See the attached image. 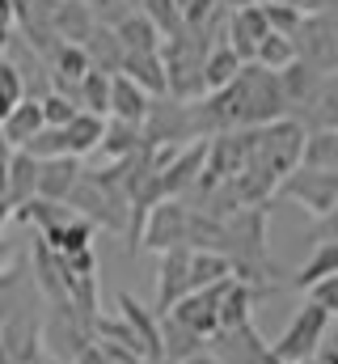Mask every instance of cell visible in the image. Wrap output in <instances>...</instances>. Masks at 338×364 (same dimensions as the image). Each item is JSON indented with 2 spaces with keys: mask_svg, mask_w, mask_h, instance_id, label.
Returning <instances> with one entry per match:
<instances>
[{
  "mask_svg": "<svg viewBox=\"0 0 338 364\" xmlns=\"http://www.w3.org/2000/svg\"><path fill=\"white\" fill-rule=\"evenodd\" d=\"M233 90H237V110H241V132L292 119V102L279 85V73H266L258 64H241Z\"/></svg>",
  "mask_w": 338,
  "mask_h": 364,
  "instance_id": "6da1fadb",
  "label": "cell"
},
{
  "mask_svg": "<svg viewBox=\"0 0 338 364\" xmlns=\"http://www.w3.org/2000/svg\"><path fill=\"white\" fill-rule=\"evenodd\" d=\"M326 335H330V314L322 305L305 301L292 314V322L283 326V335L271 343V356L283 364H309V360H317V352L326 348Z\"/></svg>",
  "mask_w": 338,
  "mask_h": 364,
  "instance_id": "7a4b0ae2",
  "label": "cell"
},
{
  "mask_svg": "<svg viewBox=\"0 0 338 364\" xmlns=\"http://www.w3.org/2000/svg\"><path fill=\"white\" fill-rule=\"evenodd\" d=\"M292 43H296V60L300 64H309L317 73H334L338 68V17L334 13H309V17H300Z\"/></svg>",
  "mask_w": 338,
  "mask_h": 364,
  "instance_id": "3957f363",
  "label": "cell"
},
{
  "mask_svg": "<svg viewBox=\"0 0 338 364\" xmlns=\"http://www.w3.org/2000/svg\"><path fill=\"white\" fill-rule=\"evenodd\" d=\"M186 229H190V208L182 199H161L144 212V225H140V237L136 246H148V250H178L186 246Z\"/></svg>",
  "mask_w": 338,
  "mask_h": 364,
  "instance_id": "277c9868",
  "label": "cell"
},
{
  "mask_svg": "<svg viewBox=\"0 0 338 364\" xmlns=\"http://www.w3.org/2000/svg\"><path fill=\"white\" fill-rule=\"evenodd\" d=\"M140 136H144V144L148 149H178L173 140H195L190 136V114H186V102H178V97H157V102H148V114H144V123H140Z\"/></svg>",
  "mask_w": 338,
  "mask_h": 364,
  "instance_id": "5b68a950",
  "label": "cell"
},
{
  "mask_svg": "<svg viewBox=\"0 0 338 364\" xmlns=\"http://www.w3.org/2000/svg\"><path fill=\"white\" fill-rule=\"evenodd\" d=\"M279 195L305 203V208L322 220V216L338 203V174H322V170H305V166H296L288 178L279 182Z\"/></svg>",
  "mask_w": 338,
  "mask_h": 364,
  "instance_id": "8992f818",
  "label": "cell"
},
{
  "mask_svg": "<svg viewBox=\"0 0 338 364\" xmlns=\"http://www.w3.org/2000/svg\"><path fill=\"white\" fill-rule=\"evenodd\" d=\"M224 284V279H220ZM220 284H212V288H199V292H186L173 309H169V318L173 322H182L186 331H195L199 339H212L216 331H220V318H216V301H220ZM165 318V314H161Z\"/></svg>",
  "mask_w": 338,
  "mask_h": 364,
  "instance_id": "52a82bcc",
  "label": "cell"
},
{
  "mask_svg": "<svg viewBox=\"0 0 338 364\" xmlns=\"http://www.w3.org/2000/svg\"><path fill=\"white\" fill-rule=\"evenodd\" d=\"M212 356L220 364H258L271 348L262 343V335L254 331V322H241V326H233V331H216L212 339Z\"/></svg>",
  "mask_w": 338,
  "mask_h": 364,
  "instance_id": "ba28073f",
  "label": "cell"
},
{
  "mask_svg": "<svg viewBox=\"0 0 338 364\" xmlns=\"http://www.w3.org/2000/svg\"><path fill=\"white\" fill-rule=\"evenodd\" d=\"M271 34V26H266V17H262V4H246V9H233V17H229V26H224V43L233 47V55L241 60V64H250L254 51H258V43Z\"/></svg>",
  "mask_w": 338,
  "mask_h": 364,
  "instance_id": "9c48e42d",
  "label": "cell"
},
{
  "mask_svg": "<svg viewBox=\"0 0 338 364\" xmlns=\"http://www.w3.org/2000/svg\"><path fill=\"white\" fill-rule=\"evenodd\" d=\"M190 292V250L178 246L161 255V272H157V314H169L182 296Z\"/></svg>",
  "mask_w": 338,
  "mask_h": 364,
  "instance_id": "30bf717a",
  "label": "cell"
},
{
  "mask_svg": "<svg viewBox=\"0 0 338 364\" xmlns=\"http://www.w3.org/2000/svg\"><path fill=\"white\" fill-rule=\"evenodd\" d=\"M119 322L136 335V343H140V352H144L148 360H161V322H157L131 292H119Z\"/></svg>",
  "mask_w": 338,
  "mask_h": 364,
  "instance_id": "8fae6325",
  "label": "cell"
},
{
  "mask_svg": "<svg viewBox=\"0 0 338 364\" xmlns=\"http://www.w3.org/2000/svg\"><path fill=\"white\" fill-rule=\"evenodd\" d=\"M34 195H38V161H34L30 153L13 149V153L4 157V199H9V208L17 212V208H26Z\"/></svg>",
  "mask_w": 338,
  "mask_h": 364,
  "instance_id": "7c38bea8",
  "label": "cell"
},
{
  "mask_svg": "<svg viewBox=\"0 0 338 364\" xmlns=\"http://www.w3.org/2000/svg\"><path fill=\"white\" fill-rule=\"evenodd\" d=\"M81 157H47L38 161V199H51V203H68L72 186L81 182Z\"/></svg>",
  "mask_w": 338,
  "mask_h": 364,
  "instance_id": "4fadbf2b",
  "label": "cell"
},
{
  "mask_svg": "<svg viewBox=\"0 0 338 364\" xmlns=\"http://www.w3.org/2000/svg\"><path fill=\"white\" fill-rule=\"evenodd\" d=\"M300 106H305V119L317 132H338V68L334 73H322V81L313 85V93Z\"/></svg>",
  "mask_w": 338,
  "mask_h": 364,
  "instance_id": "5bb4252c",
  "label": "cell"
},
{
  "mask_svg": "<svg viewBox=\"0 0 338 364\" xmlns=\"http://www.w3.org/2000/svg\"><path fill=\"white\" fill-rule=\"evenodd\" d=\"M43 127H47V123H43L38 97H21V102L9 110V119L0 123V136H4V144H9V153H13V149H26Z\"/></svg>",
  "mask_w": 338,
  "mask_h": 364,
  "instance_id": "9a60e30c",
  "label": "cell"
},
{
  "mask_svg": "<svg viewBox=\"0 0 338 364\" xmlns=\"http://www.w3.org/2000/svg\"><path fill=\"white\" fill-rule=\"evenodd\" d=\"M119 73L127 77V81H136L144 93H157V97H165V64H161V51H123V64H119Z\"/></svg>",
  "mask_w": 338,
  "mask_h": 364,
  "instance_id": "2e32d148",
  "label": "cell"
},
{
  "mask_svg": "<svg viewBox=\"0 0 338 364\" xmlns=\"http://www.w3.org/2000/svg\"><path fill=\"white\" fill-rule=\"evenodd\" d=\"M148 93L140 90L136 81H127L123 73H114L110 77V119H119V123H144V114H148Z\"/></svg>",
  "mask_w": 338,
  "mask_h": 364,
  "instance_id": "e0dca14e",
  "label": "cell"
},
{
  "mask_svg": "<svg viewBox=\"0 0 338 364\" xmlns=\"http://www.w3.org/2000/svg\"><path fill=\"white\" fill-rule=\"evenodd\" d=\"M254 292L250 284H241V279H224L220 284V301H216V318H220V331H233V326H241V322H250V309H254Z\"/></svg>",
  "mask_w": 338,
  "mask_h": 364,
  "instance_id": "ac0fdd59",
  "label": "cell"
},
{
  "mask_svg": "<svg viewBox=\"0 0 338 364\" xmlns=\"http://www.w3.org/2000/svg\"><path fill=\"white\" fill-rule=\"evenodd\" d=\"M199 352H207V339H199L195 331H186L182 322H173V318H161V360L165 364H182L190 360V356H199Z\"/></svg>",
  "mask_w": 338,
  "mask_h": 364,
  "instance_id": "d6986e66",
  "label": "cell"
},
{
  "mask_svg": "<svg viewBox=\"0 0 338 364\" xmlns=\"http://www.w3.org/2000/svg\"><path fill=\"white\" fill-rule=\"evenodd\" d=\"M237 73H241V60L233 55V47L229 43L212 47L203 55V93H216V90H224V85H233Z\"/></svg>",
  "mask_w": 338,
  "mask_h": 364,
  "instance_id": "ffe728a7",
  "label": "cell"
},
{
  "mask_svg": "<svg viewBox=\"0 0 338 364\" xmlns=\"http://www.w3.org/2000/svg\"><path fill=\"white\" fill-rule=\"evenodd\" d=\"M114 38L123 51H161V30L144 17V13H131L114 26Z\"/></svg>",
  "mask_w": 338,
  "mask_h": 364,
  "instance_id": "44dd1931",
  "label": "cell"
},
{
  "mask_svg": "<svg viewBox=\"0 0 338 364\" xmlns=\"http://www.w3.org/2000/svg\"><path fill=\"white\" fill-rule=\"evenodd\" d=\"M84 55H89V64L97 68V73H119V64H123V47H119V38H114V30H106V26H93L89 30V38L81 43Z\"/></svg>",
  "mask_w": 338,
  "mask_h": 364,
  "instance_id": "7402d4cb",
  "label": "cell"
},
{
  "mask_svg": "<svg viewBox=\"0 0 338 364\" xmlns=\"http://www.w3.org/2000/svg\"><path fill=\"white\" fill-rule=\"evenodd\" d=\"M51 26H55V34L64 43H84L89 30H93V17H89V9H84L81 0H60L51 9Z\"/></svg>",
  "mask_w": 338,
  "mask_h": 364,
  "instance_id": "603a6c76",
  "label": "cell"
},
{
  "mask_svg": "<svg viewBox=\"0 0 338 364\" xmlns=\"http://www.w3.org/2000/svg\"><path fill=\"white\" fill-rule=\"evenodd\" d=\"M300 166L322 170V174H338V132H309L305 149H300Z\"/></svg>",
  "mask_w": 338,
  "mask_h": 364,
  "instance_id": "cb8c5ba5",
  "label": "cell"
},
{
  "mask_svg": "<svg viewBox=\"0 0 338 364\" xmlns=\"http://www.w3.org/2000/svg\"><path fill=\"white\" fill-rule=\"evenodd\" d=\"M102 132H106V119L89 114V110H77L72 123L64 127V140H68V157H84L102 144Z\"/></svg>",
  "mask_w": 338,
  "mask_h": 364,
  "instance_id": "d4e9b609",
  "label": "cell"
},
{
  "mask_svg": "<svg viewBox=\"0 0 338 364\" xmlns=\"http://www.w3.org/2000/svg\"><path fill=\"white\" fill-rule=\"evenodd\" d=\"M326 275H338V242H313V255L305 259V267L292 275V288H313L317 279Z\"/></svg>",
  "mask_w": 338,
  "mask_h": 364,
  "instance_id": "484cf974",
  "label": "cell"
},
{
  "mask_svg": "<svg viewBox=\"0 0 338 364\" xmlns=\"http://www.w3.org/2000/svg\"><path fill=\"white\" fill-rule=\"evenodd\" d=\"M229 275H233L229 255H220V250H190V292L212 288V284H220Z\"/></svg>",
  "mask_w": 338,
  "mask_h": 364,
  "instance_id": "4316f807",
  "label": "cell"
},
{
  "mask_svg": "<svg viewBox=\"0 0 338 364\" xmlns=\"http://www.w3.org/2000/svg\"><path fill=\"white\" fill-rule=\"evenodd\" d=\"M97 149H102L110 161H123V157H131V153L144 149V136H140L136 123H119V119H110L106 132H102V144H97Z\"/></svg>",
  "mask_w": 338,
  "mask_h": 364,
  "instance_id": "83f0119b",
  "label": "cell"
},
{
  "mask_svg": "<svg viewBox=\"0 0 338 364\" xmlns=\"http://www.w3.org/2000/svg\"><path fill=\"white\" fill-rule=\"evenodd\" d=\"M77 106L89 110V114H97V119H106L110 114V73L89 68L81 77V85H77Z\"/></svg>",
  "mask_w": 338,
  "mask_h": 364,
  "instance_id": "f1b7e54d",
  "label": "cell"
},
{
  "mask_svg": "<svg viewBox=\"0 0 338 364\" xmlns=\"http://www.w3.org/2000/svg\"><path fill=\"white\" fill-rule=\"evenodd\" d=\"M250 64H258V68H266V73H283L288 64H296V43L288 38V34H266L262 43H258V51H254Z\"/></svg>",
  "mask_w": 338,
  "mask_h": 364,
  "instance_id": "f546056e",
  "label": "cell"
},
{
  "mask_svg": "<svg viewBox=\"0 0 338 364\" xmlns=\"http://www.w3.org/2000/svg\"><path fill=\"white\" fill-rule=\"evenodd\" d=\"M38 242H47L55 255H77V250H89L93 246V225L84 220V216H72L60 233H51V237H38Z\"/></svg>",
  "mask_w": 338,
  "mask_h": 364,
  "instance_id": "4dcf8cb0",
  "label": "cell"
},
{
  "mask_svg": "<svg viewBox=\"0 0 338 364\" xmlns=\"http://www.w3.org/2000/svg\"><path fill=\"white\" fill-rule=\"evenodd\" d=\"M38 110H43V123L47 127H68L72 123V114L81 110L72 97H64V93H55V90H47L43 97H38Z\"/></svg>",
  "mask_w": 338,
  "mask_h": 364,
  "instance_id": "1f68e13d",
  "label": "cell"
},
{
  "mask_svg": "<svg viewBox=\"0 0 338 364\" xmlns=\"http://www.w3.org/2000/svg\"><path fill=\"white\" fill-rule=\"evenodd\" d=\"M21 153H30L34 161H47V157H68V140H64V127H43Z\"/></svg>",
  "mask_w": 338,
  "mask_h": 364,
  "instance_id": "d6a6232c",
  "label": "cell"
},
{
  "mask_svg": "<svg viewBox=\"0 0 338 364\" xmlns=\"http://www.w3.org/2000/svg\"><path fill=\"white\" fill-rule=\"evenodd\" d=\"M262 17H266V26L275 30V34H296V26H300V9H292V4H262Z\"/></svg>",
  "mask_w": 338,
  "mask_h": 364,
  "instance_id": "836d02e7",
  "label": "cell"
},
{
  "mask_svg": "<svg viewBox=\"0 0 338 364\" xmlns=\"http://www.w3.org/2000/svg\"><path fill=\"white\" fill-rule=\"evenodd\" d=\"M309 301H313V305H322L330 318H338V275H326V279H317V284L309 288Z\"/></svg>",
  "mask_w": 338,
  "mask_h": 364,
  "instance_id": "e575fe53",
  "label": "cell"
},
{
  "mask_svg": "<svg viewBox=\"0 0 338 364\" xmlns=\"http://www.w3.org/2000/svg\"><path fill=\"white\" fill-rule=\"evenodd\" d=\"M0 93L13 97V102L26 97V81H21V73H17V64H9V60H0Z\"/></svg>",
  "mask_w": 338,
  "mask_h": 364,
  "instance_id": "d590c367",
  "label": "cell"
},
{
  "mask_svg": "<svg viewBox=\"0 0 338 364\" xmlns=\"http://www.w3.org/2000/svg\"><path fill=\"white\" fill-rule=\"evenodd\" d=\"M309 242H338V203L317 220V229H313V237Z\"/></svg>",
  "mask_w": 338,
  "mask_h": 364,
  "instance_id": "8d00e7d4",
  "label": "cell"
},
{
  "mask_svg": "<svg viewBox=\"0 0 338 364\" xmlns=\"http://www.w3.org/2000/svg\"><path fill=\"white\" fill-rule=\"evenodd\" d=\"M13 13H17V9H13V0H0V26H9V21H13Z\"/></svg>",
  "mask_w": 338,
  "mask_h": 364,
  "instance_id": "74e56055",
  "label": "cell"
},
{
  "mask_svg": "<svg viewBox=\"0 0 338 364\" xmlns=\"http://www.w3.org/2000/svg\"><path fill=\"white\" fill-rule=\"evenodd\" d=\"M317 364H338V348H322L317 352Z\"/></svg>",
  "mask_w": 338,
  "mask_h": 364,
  "instance_id": "f35d334b",
  "label": "cell"
},
{
  "mask_svg": "<svg viewBox=\"0 0 338 364\" xmlns=\"http://www.w3.org/2000/svg\"><path fill=\"white\" fill-rule=\"evenodd\" d=\"M182 364H220L212 352H199V356H190V360H182Z\"/></svg>",
  "mask_w": 338,
  "mask_h": 364,
  "instance_id": "ab89813d",
  "label": "cell"
},
{
  "mask_svg": "<svg viewBox=\"0 0 338 364\" xmlns=\"http://www.w3.org/2000/svg\"><path fill=\"white\" fill-rule=\"evenodd\" d=\"M220 4H233V9H246V4H258V0H220Z\"/></svg>",
  "mask_w": 338,
  "mask_h": 364,
  "instance_id": "60d3db41",
  "label": "cell"
},
{
  "mask_svg": "<svg viewBox=\"0 0 338 364\" xmlns=\"http://www.w3.org/2000/svg\"><path fill=\"white\" fill-rule=\"evenodd\" d=\"M258 364H283V360H275V356H271V352H266V356H262V360Z\"/></svg>",
  "mask_w": 338,
  "mask_h": 364,
  "instance_id": "b9f144b4",
  "label": "cell"
},
{
  "mask_svg": "<svg viewBox=\"0 0 338 364\" xmlns=\"http://www.w3.org/2000/svg\"><path fill=\"white\" fill-rule=\"evenodd\" d=\"M0 364H13V356H9V352H4V348H0Z\"/></svg>",
  "mask_w": 338,
  "mask_h": 364,
  "instance_id": "7bdbcfd3",
  "label": "cell"
},
{
  "mask_svg": "<svg viewBox=\"0 0 338 364\" xmlns=\"http://www.w3.org/2000/svg\"><path fill=\"white\" fill-rule=\"evenodd\" d=\"M4 259H9V250H4V246H0V272H4Z\"/></svg>",
  "mask_w": 338,
  "mask_h": 364,
  "instance_id": "ee69618b",
  "label": "cell"
},
{
  "mask_svg": "<svg viewBox=\"0 0 338 364\" xmlns=\"http://www.w3.org/2000/svg\"><path fill=\"white\" fill-rule=\"evenodd\" d=\"M136 364H165V360H136Z\"/></svg>",
  "mask_w": 338,
  "mask_h": 364,
  "instance_id": "f6af8a7d",
  "label": "cell"
},
{
  "mask_svg": "<svg viewBox=\"0 0 338 364\" xmlns=\"http://www.w3.org/2000/svg\"><path fill=\"white\" fill-rule=\"evenodd\" d=\"M173 4H178V9H182V4H186V0H173Z\"/></svg>",
  "mask_w": 338,
  "mask_h": 364,
  "instance_id": "bcb514c9",
  "label": "cell"
}]
</instances>
